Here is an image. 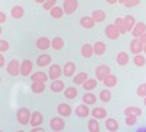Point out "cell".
Masks as SVG:
<instances>
[{
  "label": "cell",
  "mask_w": 146,
  "mask_h": 132,
  "mask_svg": "<svg viewBox=\"0 0 146 132\" xmlns=\"http://www.w3.org/2000/svg\"><path fill=\"white\" fill-rule=\"evenodd\" d=\"M31 116H32V113L29 112V109H27V107H21L16 113V119L21 125H29L31 123Z\"/></svg>",
  "instance_id": "obj_1"
},
{
  "label": "cell",
  "mask_w": 146,
  "mask_h": 132,
  "mask_svg": "<svg viewBox=\"0 0 146 132\" xmlns=\"http://www.w3.org/2000/svg\"><path fill=\"white\" fill-rule=\"evenodd\" d=\"M6 70H7L9 75L18 76V75H21V63L16 60V59H12V60L7 63V66H6Z\"/></svg>",
  "instance_id": "obj_2"
},
{
  "label": "cell",
  "mask_w": 146,
  "mask_h": 132,
  "mask_svg": "<svg viewBox=\"0 0 146 132\" xmlns=\"http://www.w3.org/2000/svg\"><path fill=\"white\" fill-rule=\"evenodd\" d=\"M62 7H63V10H64V13L72 15V13H75V12L78 10L79 2H78V0H64Z\"/></svg>",
  "instance_id": "obj_3"
},
{
  "label": "cell",
  "mask_w": 146,
  "mask_h": 132,
  "mask_svg": "<svg viewBox=\"0 0 146 132\" xmlns=\"http://www.w3.org/2000/svg\"><path fill=\"white\" fill-rule=\"evenodd\" d=\"M62 75H63V68L60 65H51L48 69V78L51 81H57Z\"/></svg>",
  "instance_id": "obj_4"
},
{
  "label": "cell",
  "mask_w": 146,
  "mask_h": 132,
  "mask_svg": "<svg viewBox=\"0 0 146 132\" xmlns=\"http://www.w3.org/2000/svg\"><path fill=\"white\" fill-rule=\"evenodd\" d=\"M110 74H111V70H110V68L107 65H100L98 68L95 69V75H96V79L100 81H104Z\"/></svg>",
  "instance_id": "obj_5"
},
{
  "label": "cell",
  "mask_w": 146,
  "mask_h": 132,
  "mask_svg": "<svg viewBox=\"0 0 146 132\" xmlns=\"http://www.w3.org/2000/svg\"><path fill=\"white\" fill-rule=\"evenodd\" d=\"M143 47L145 46L140 41V38H135V40H131V43H130V52L135 56H137V54H140L143 52Z\"/></svg>",
  "instance_id": "obj_6"
},
{
  "label": "cell",
  "mask_w": 146,
  "mask_h": 132,
  "mask_svg": "<svg viewBox=\"0 0 146 132\" xmlns=\"http://www.w3.org/2000/svg\"><path fill=\"white\" fill-rule=\"evenodd\" d=\"M66 126L64 121L62 117H53L51 121H50V128L54 131V132H60V131H63Z\"/></svg>",
  "instance_id": "obj_7"
},
{
  "label": "cell",
  "mask_w": 146,
  "mask_h": 132,
  "mask_svg": "<svg viewBox=\"0 0 146 132\" xmlns=\"http://www.w3.org/2000/svg\"><path fill=\"white\" fill-rule=\"evenodd\" d=\"M105 35L110 40H117L120 32H118V29H117V27L114 25V23H110V25L105 27Z\"/></svg>",
  "instance_id": "obj_8"
},
{
  "label": "cell",
  "mask_w": 146,
  "mask_h": 132,
  "mask_svg": "<svg viewBox=\"0 0 146 132\" xmlns=\"http://www.w3.org/2000/svg\"><path fill=\"white\" fill-rule=\"evenodd\" d=\"M145 32H146V23L145 22H136L135 28H133V31H131V35L135 38H140Z\"/></svg>",
  "instance_id": "obj_9"
},
{
  "label": "cell",
  "mask_w": 146,
  "mask_h": 132,
  "mask_svg": "<svg viewBox=\"0 0 146 132\" xmlns=\"http://www.w3.org/2000/svg\"><path fill=\"white\" fill-rule=\"evenodd\" d=\"M35 46L38 47L40 50H48L51 47V41H50V38H47V37H40L38 40L35 41Z\"/></svg>",
  "instance_id": "obj_10"
},
{
  "label": "cell",
  "mask_w": 146,
  "mask_h": 132,
  "mask_svg": "<svg viewBox=\"0 0 146 132\" xmlns=\"http://www.w3.org/2000/svg\"><path fill=\"white\" fill-rule=\"evenodd\" d=\"M44 122V117H42V115L40 113V112H34L32 113V116H31V126L32 128H38L41 123Z\"/></svg>",
  "instance_id": "obj_11"
},
{
  "label": "cell",
  "mask_w": 146,
  "mask_h": 132,
  "mask_svg": "<svg viewBox=\"0 0 146 132\" xmlns=\"http://www.w3.org/2000/svg\"><path fill=\"white\" fill-rule=\"evenodd\" d=\"M32 72V62L31 60H23L21 63V75L22 76H29Z\"/></svg>",
  "instance_id": "obj_12"
},
{
  "label": "cell",
  "mask_w": 146,
  "mask_h": 132,
  "mask_svg": "<svg viewBox=\"0 0 146 132\" xmlns=\"http://www.w3.org/2000/svg\"><path fill=\"white\" fill-rule=\"evenodd\" d=\"M75 70H76L75 62H67V63H64V66H63V75L67 76V78H70V76H73Z\"/></svg>",
  "instance_id": "obj_13"
},
{
  "label": "cell",
  "mask_w": 146,
  "mask_h": 132,
  "mask_svg": "<svg viewBox=\"0 0 146 132\" xmlns=\"http://www.w3.org/2000/svg\"><path fill=\"white\" fill-rule=\"evenodd\" d=\"M57 112H58V115H60V116L67 117V116H70V115H72V107H70L69 104L62 103V104H58V106H57Z\"/></svg>",
  "instance_id": "obj_14"
},
{
  "label": "cell",
  "mask_w": 146,
  "mask_h": 132,
  "mask_svg": "<svg viewBox=\"0 0 146 132\" xmlns=\"http://www.w3.org/2000/svg\"><path fill=\"white\" fill-rule=\"evenodd\" d=\"M47 79H50L48 78L47 74H44V72H35V74L31 75V81L32 82H47Z\"/></svg>",
  "instance_id": "obj_15"
},
{
  "label": "cell",
  "mask_w": 146,
  "mask_h": 132,
  "mask_svg": "<svg viewBox=\"0 0 146 132\" xmlns=\"http://www.w3.org/2000/svg\"><path fill=\"white\" fill-rule=\"evenodd\" d=\"M89 113H91V110L88 109L86 104H79L76 107V116L78 117H88Z\"/></svg>",
  "instance_id": "obj_16"
},
{
  "label": "cell",
  "mask_w": 146,
  "mask_h": 132,
  "mask_svg": "<svg viewBox=\"0 0 146 132\" xmlns=\"http://www.w3.org/2000/svg\"><path fill=\"white\" fill-rule=\"evenodd\" d=\"M50 62H51V56L50 54H40L38 59H36V65L41 66V68L42 66H48Z\"/></svg>",
  "instance_id": "obj_17"
},
{
  "label": "cell",
  "mask_w": 146,
  "mask_h": 132,
  "mask_svg": "<svg viewBox=\"0 0 146 132\" xmlns=\"http://www.w3.org/2000/svg\"><path fill=\"white\" fill-rule=\"evenodd\" d=\"M105 128L110 132H117L118 131V122L115 121V119L110 117V119H107V121H105Z\"/></svg>",
  "instance_id": "obj_18"
},
{
  "label": "cell",
  "mask_w": 146,
  "mask_h": 132,
  "mask_svg": "<svg viewBox=\"0 0 146 132\" xmlns=\"http://www.w3.org/2000/svg\"><path fill=\"white\" fill-rule=\"evenodd\" d=\"M80 27L86 28V29L94 28V27H95V21H94L91 16H83V18H80Z\"/></svg>",
  "instance_id": "obj_19"
},
{
  "label": "cell",
  "mask_w": 146,
  "mask_h": 132,
  "mask_svg": "<svg viewBox=\"0 0 146 132\" xmlns=\"http://www.w3.org/2000/svg\"><path fill=\"white\" fill-rule=\"evenodd\" d=\"M105 50H107L105 43H102V41H96V43L94 44V53H95V54L102 56V54L105 53Z\"/></svg>",
  "instance_id": "obj_20"
},
{
  "label": "cell",
  "mask_w": 146,
  "mask_h": 132,
  "mask_svg": "<svg viewBox=\"0 0 146 132\" xmlns=\"http://www.w3.org/2000/svg\"><path fill=\"white\" fill-rule=\"evenodd\" d=\"M92 116L94 119H105L107 117V110L104 107H96V109H92Z\"/></svg>",
  "instance_id": "obj_21"
},
{
  "label": "cell",
  "mask_w": 146,
  "mask_h": 132,
  "mask_svg": "<svg viewBox=\"0 0 146 132\" xmlns=\"http://www.w3.org/2000/svg\"><path fill=\"white\" fill-rule=\"evenodd\" d=\"M80 53H82L83 57L89 59L92 54H95V53H94V46H91V44H83L82 49H80Z\"/></svg>",
  "instance_id": "obj_22"
},
{
  "label": "cell",
  "mask_w": 146,
  "mask_h": 132,
  "mask_svg": "<svg viewBox=\"0 0 146 132\" xmlns=\"http://www.w3.org/2000/svg\"><path fill=\"white\" fill-rule=\"evenodd\" d=\"M124 115L126 116H140L142 115V109H139V107H133V106H130V107H126L124 109Z\"/></svg>",
  "instance_id": "obj_23"
},
{
  "label": "cell",
  "mask_w": 146,
  "mask_h": 132,
  "mask_svg": "<svg viewBox=\"0 0 146 132\" xmlns=\"http://www.w3.org/2000/svg\"><path fill=\"white\" fill-rule=\"evenodd\" d=\"M89 78H88V74L86 72H80V74H78L75 78H73V82L76 84V85H83L85 82H86Z\"/></svg>",
  "instance_id": "obj_24"
},
{
  "label": "cell",
  "mask_w": 146,
  "mask_h": 132,
  "mask_svg": "<svg viewBox=\"0 0 146 132\" xmlns=\"http://www.w3.org/2000/svg\"><path fill=\"white\" fill-rule=\"evenodd\" d=\"M102 82H104V85H105L107 88H113V87H115V85H117V76H115V75H113V74H110V75L102 81Z\"/></svg>",
  "instance_id": "obj_25"
},
{
  "label": "cell",
  "mask_w": 146,
  "mask_h": 132,
  "mask_svg": "<svg viewBox=\"0 0 146 132\" xmlns=\"http://www.w3.org/2000/svg\"><path fill=\"white\" fill-rule=\"evenodd\" d=\"M50 88H51V91L53 92H62V91H64L66 88H64V84L60 81V79H57V81H53V84L50 85Z\"/></svg>",
  "instance_id": "obj_26"
},
{
  "label": "cell",
  "mask_w": 146,
  "mask_h": 132,
  "mask_svg": "<svg viewBox=\"0 0 146 132\" xmlns=\"http://www.w3.org/2000/svg\"><path fill=\"white\" fill-rule=\"evenodd\" d=\"M45 90V84L44 82H32V85H31V91L35 92V94H41L44 92Z\"/></svg>",
  "instance_id": "obj_27"
},
{
  "label": "cell",
  "mask_w": 146,
  "mask_h": 132,
  "mask_svg": "<svg viewBox=\"0 0 146 132\" xmlns=\"http://www.w3.org/2000/svg\"><path fill=\"white\" fill-rule=\"evenodd\" d=\"M114 25L117 27V29H118L120 34H126L127 32V28H126V23H124V19L123 18H117L115 22H114Z\"/></svg>",
  "instance_id": "obj_28"
},
{
  "label": "cell",
  "mask_w": 146,
  "mask_h": 132,
  "mask_svg": "<svg viewBox=\"0 0 146 132\" xmlns=\"http://www.w3.org/2000/svg\"><path fill=\"white\" fill-rule=\"evenodd\" d=\"M117 63H118L120 66H126V65L129 63V54L124 53V52H120V53L117 54Z\"/></svg>",
  "instance_id": "obj_29"
},
{
  "label": "cell",
  "mask_w": 146,
  "mask_h": 132,
  "mask_svg": "<svg viewBox=\"0 0 146 132\" xmlns=\"http://www.w3.org/2000/svg\"><path fill=\"white\" fill-rule=\"evenodd\" d=\"M88 131L89 132H101V128H100V122L96 119H91L88 122Z\"/></svg>",
  "instance_id": "obj_30"
},
{
  "label": "cell",
  "mask_w": 146,
  "mask_h": 132,
  "mask_svg": "<svg viewBox=\"0 0 146 132\" xmlns=\"http://www.w3.org/2000/svg\"><path fill=\"white\" fill-rule=\"evenodd\" d=\"M51 47L54 50H62L63 47H64V40L62 38V37H56V38H53V41H51Z\"/></svg>",
  "instance_id": "obj_31"
},
{
  "label": "cell",
  "mask_w": 146,
  "mask_h": 132,
  "mask_svg": "<svg viewBox=\"0 0 146 132\" xmlns=\"http://www.w3.org/2000/svg\"><path fill=\"white\" fill-rule=\"evenodd\" d=\"M82 100H83V104L91 106V104H95V103H96V95H94V94H91V92H86V94L82 97Z\"/></svg>",
  "instance_id": "obj_32"
},
{
  "label": "cell",
  "mask_w": 146,
  "mask_h": 132,
  "mask_svg": "<svg viewBox=\"0 0 146 132\" xmlns=\"http://www.w3.org/2000/svg\"><path fill=\"white\" fill-rule=\"evenodd\" d=\"M10 15L13 16L15 19H21L23 16V7L22 6H13L10 10Z\"/></svg>",
  "instance_id": "obj_33"
},
{
  "label": "cell",
  "mask_w": 146,
  "mask_h": 132,
  "mask_svg": "<svg viewBox=\"0 0 146 132\" xmlns=\"http://www.w3.org/2000/svg\"><path fill=\"white\" fill-rule=\"evenodd\" d=\"M105 13L102 10H94L92 12V15H91V18L95 21V22H102V21H105Z\"/></svg>",
  "instance_id": "obj_34"
},
{
  "label": "cell",
  "mask_w": 146,
  "mask_h": 132,
  "mask_svg": "<svg viewBox=\"0 0 146 132\" xmlns=\"http://www.w3.org/2000/svg\"><path fill=\"white\" fill-rule=\"evenodd\" d=\"M124 23H126V28H127V32H129V31H133V28H135V25H136V21L131 15H127L124 18Z\"/></svg>",
  "instance_id": "obj_35"
},
{
  "label": "cell",
  "mask_w": 146,
  "mask_h": 132,
  "mask_svg": "<svg viewBox=\"0 0 146 132\" xmlns=\"http://www.w3.org/2000/svg\"><path fill=\"white\" fill-rule=\"evenodd\" d=\"M50 15H51V18H54V19H60L63 15H64V10H63V7H58V6H56L54 9H51L50 10Z\"/></svg>",
  "instance_id": "obj_36"
},
{
  "label": "cell",
  "mask_w": 146,
  "mask_h": 132,
  "mask_svg": "<svg viewBox=\"0 0 146 132\" xmlns=\"http://www.w3.org/2000/svg\"><path fill=\"white\" fill-rule=\"evenodd\" d=\"M76 95H78V90H76L75 87H67V88L64 90V97L69 98V100L75 98Z\"/></svg>",
  "instance_id": "obj_37"
},
{
  "label": "cell",
  "mask_w": 146,
  "mask_h": 132,
  "mask_svg": "<svg viewBox=\"0 0 146 132\" xmlns=\"http://www.w3.org/2000/svg\"><path fill=\"white\" fill-rule=\"evenodd\" d=\"M111 97H113V94H111V91H110L108 88H105V90H102L100 92V100L104 101V103L110 101V100H111Z\"/></svg>",
  "instance_id": "obj_38"
},
{
  "label": "cell",
  "mask_w": 146,
  "mask_h": 132,
  "mask_svg": "<svg viewBox=\"0 0 146 132\" xmlns=\"http://www.w3.org/2000/svg\"><path fill=\"white\" fill-rule=\"evenodd\" d=\"M118 3H121L126 7H136V6L140 5V0H120Z\"/></svg>",
  "instance_id": "obj_39"
},
{
  "label": "cell",
  "mask_w": 146,
  "mask_h": 132,
  "mask_svg": "<svg viewBox=\"0 0 146 132\" xmlns=\"http://www.w3.org/2000/svg\"><path fill=\"white\" fill-rule=\"evenodd\" d=\"M133 63H135V66H137V68H142L146 63V59H145L143 54H137V56H135V59H133Z\"/></svg>",
  "instance_id": "obj_40"
},
{
  "label": "cell",
  "mask_w": 146,
  "mask_h": 132,
  "mask_svg": "<svg viewBox=\"0 0 146 132\" xmlns=\"http://www.w3.org/2000/svg\"><path fill=\"white\" fill-rule=\"evenodd\" d=\"M82 87H83L85 90H86V91H91V90H94V88L96 87V79H88V81L85 82Z\"/></svg>",
  "instance_id": "obj_41"
},
{
  "label": "cell",
  "mask_w": 146,
  "mask_h": 132,
  "mask_svg": "<svg viewBox=\"0 0 146 132\" xmlns=\"http://www.w3.org/2000/svg\"><path fill=\"white\" fill-rule=\"evenodd\" d=\"M136 94L139 95V97H146V84H142V85H139L137 87V90H136Z\"/></svg>",
  "instance_id": "obj_42"
},
{
  "label": "cell",
  "mask_w": 146,
  "mask_h": 132,
  "mask_svg": "<svg viewBox=\"0 0 146 132\" xmlns=\"http://www.w3.org/2000/svg\"><path fill=\"white\" fill-rule=\"evenodd\" d=\"M56 3H57L56 0H45V3H44L42 7H44L45 10H51V9L56 7Z\"/></svg>",
  "instance_id": "obj_43"
},
{
  "label": "cell",
  "mask_w": 146,
  "mask_h": 132,
  "mask_svg": "<svg viewBox=\"0 0 146 132\" xmlns=\"http://www.w3.org/2000/svg\"><path fill=\"white\" fill-rule=\"evenodd\" d=\"M136 122H137V116H126V125L133 126Z\"/></svg>",
  "instance_id": "obj_44"
},
{
  "label": "cell",
  "mask_w": 146,
  "mask_h": 132,
  "mask_svg": "<svg viewBox=\"0 0 146 132\" xmlns=\"http://www.w3.org/2000/svg\"><path fill=\"white\" fill-rule=\"evenodd\" d=\"M7 50H9V43H7L6 40H0V52L5 53V52H7Z\"/></svg>",
  "instance_id": "obj_45"
},
{
  "label": "cell",
  "mask_w": 146,
  "mask_h": 132,
  "mask_svg": "<svg viewBox=\"0 0 146 132\" xmlns=\"http://www.w3.org/2000/svg\"><path fill=\"white\" fill-rule=\"evenodd\" d=\"M5 21H6V13L5 12H0V22L5 23Z\"/></svg>",
  "instance_id": "obj_46"
},
{
  "label": "cell",
  "mask_w": 146,
  "mask_h": 132,
  "mask_svg": "<svg viewBox=\"0 0 146 132\" xmlns=\"http://www.w3.org/2000/svg\"><path fill=\"white\" fill-rule=\"evenodd\" d=\"M0 66H5V56H3V53L0 54Z\"/></svg>",
  "instance_id": "obj_47"
},
{
  "label": "cell",
  "mask_w": 146,
  "mask_h": 132,
  "mask_svg": "<svg viewBox=\"0 0 146 132\" xmlns=\"http://www.w3.org/2000/svg\"><path fill=\"white\" fill-rule=\"evenodd\" d=\"M140 41L143 43V46H146V32L142 35V37H140Z\"/></svg>",
  "instance_id": "obj_48"
},
{
  "label": "cell",
  "mask_w": 146,
  "mask_h": 132,
  "mask_svg": "<svg viewBox=\"0 0 146 132\" xmlns=\"http://www.w3.org/2000/svg\"><path fill=\"white\" fill-rule=\"evenodd\" d=\"M31 132H45V131H44L42 128H40V126H38V128H34Z\"/></svg>",
  "instance_id": "obj_49"
},
{
  "label": "cell",
  "mask_w": 146,
  "mask_h": 132,
  "mask_svg": "<svg viewBox=\"0 0 146 132\" xmlns=\"http://www.w3.org/2000/svg\"><path fill=\"white\" fill-rule=\"evenodd\" d=\"M107 3H108V5H115L117 2H115V0H107Z\"/></svg>",
  "instance_id": "obj_50"
},
{
  "label": "cell",
  "mask_w": 146,
  "mask_h": 132,
  "mask_svg": "<svg viewBox=\"0 0 146 132\" xmlns=\"http://www.w3.org/2000/svg\"><path fill=\"white\" fill-rule=\"evenodd\" d=\"M35 3H40V5H42V6H44V3H45V0H36Z\"/></svg>",
  "instance_id": "obj_51"
},
{
  "label": "cell",
  "mask_w": 146,
  "mask_h": 132,
  "mask_svg": "<svg viewBox=\"0 0 146 132\" xmlns=\"http://www.w3.org/2000/svg\"><path fill=\"white\" fill-rule=\"evenodd\" d=\"M136 132H146V128H139Z\"/></svg>",
  "instance_id": "obj_52"
},
{
  "label": "cell",
  "mask_w": 146,
  "mask_h": 132,
  "mask_svg": "<svg viewBox=\"0 0 146 132\" xmlns=\"http://www.w3.org/2000/svg\"><path fill=\"white\" fill-rule=\"evenodd\" d=\"M143 103H145V106H146V97H145V98H143Z\"/></svg>",
  "instance_id": "obj_53"
},
{
  "label": "cell",
  "mask_w": 146,
  "mask_h": 132,
  "mask_svg": "<svg viewBox=\"0 0 146 132\" xmlns=\"http://www.w3.org/2000/svg\"><path fill=\"white\" fill-rule=\"evenodd\" d=\"M143 52H145V53H146V46H145V47H143Z\"/></svg>",
  "instance_id": "obj_54"
},
{
  "label": "cell",
  "mask_w": 146,
  "mask_h": 132,
  "mask_svg": "<svg viewBox=\"0 0 146 132\" xmlns=\"http://www.w3.org/2000/svg\"><path fill=\"white\" fill-rule=\"evenodd\" d=\"M18 132H25V131H18Z\"/></svg>",
  "instance_id": "obj_55"
},
{
  "label": "cell",
  "mask_w": 146,
  "mask_h": 132,
  "mask_svg": "<svg viewBox=\"0 0 146 132\" xmlns=\"http://www.w3.org/2000/svg\"><path fill=\"white\" fill-rule=\"evenodd\" d=\"M0 132H5V131H0Z\"/></svg>",
  "instance_id": "obj_56"
}]
</instances>
